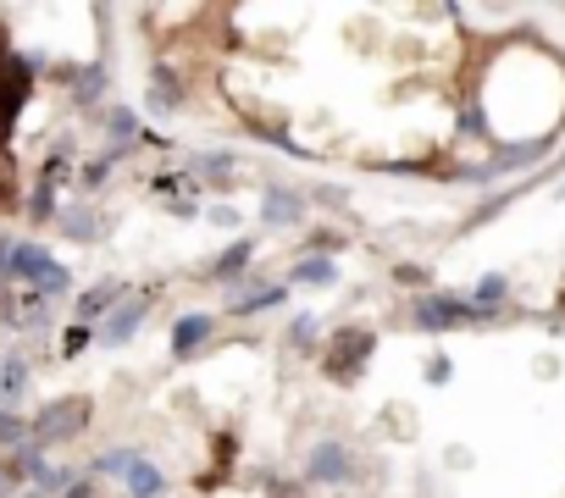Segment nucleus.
<instances>
[{
	"label": "nucleus",
	"mask_w": 565,
	"mask_h": 498,
	"mask_svg": "<svg viewBox=\"0 0 565 498\" xmlns=\"http://www.w3.org/2000/svg\"><path fill=\"white\" fill-rule=\"evenodd\" d=\"M89 415H95L89 393H62V399L40 404V415L29 421V443H40V448H51V443H73V437H84Z\"/></svg>",
	"instance_id": "f257e3e1"
},
{
	"label": "nucleus",
	"mask_w": 565,
	"mask_h": 498,
	"mask_svg": "<svg viewBox=\"0 0 565 498\" xmlns=\"http://www.w3.org/2000/svg\"><path fill=\"white\" fill-rule=\"evenodd\" d=\"M12 283H29L40 300H51V294H67V289H73L67 267L51 256L45 243H18V256H12Z\"/></svg>",
	"instance_id": "f03ea898"
},
{
	"label": "nucleus",
	"mask_w": 565,
	"mask_h": 498,
	"mask_svg": "<svg viewBox=\"0 0 565 498\" xmlns=\"http://www.w3.org/2000/svg\"><path fill=\"white\" fill-rule=\"evenodd\" d=\"M34 62L29 56H0V144L12 139V128H18V117H23V106H29V95H34Z\"/></svg>",
	"instance_id": "7ed1b4c3"
},
{
	"label": "nucleus",
	"mask_w": 565,
	"mask_h": 498,
	"mask_svg": "<svg viewBox=\"0 0 565 498\" xmlns=\"http://www.w3.org/2000/svg\"><path fill=\"white\" fill-rule=\"evenodd\" d=\"M411 322H416L422 333H455V327L477 322V311H471V300H460V294H427V300H416Z\"/></svg>",
	"instance_id": "20e7f679"
},
{
	"label": "nucleus",
	"mask_w": 565,
	"mask_h": 498,
	"mask_svg": "<svg viewBox=\"0 0 565 498\" xmlns=\"http://www.w3.org/2000/svg\"><path fill=\"white\" fill-rule=\"evenodd\" d=\"M372 333L366 327H344L339 338H333V355H328V377L333 382H355L361 371H366V360H372Z\"/></svg>",
	"instance_id": "39448f33"
},
{
	"label": "nucleus",
	"mask_w": 565,
	"mask_h": 498,
	"mask_svg": "<svg viewBox=\"0 0 565 498\" xmlns=\"http://www.w3.org/2000/svg\"><path fill=\"white\" fill-rule=\"evenodd\" d=\"M350 476H355V459H350V448H344L339 437H322V443H311V454H306V481L344 487Z\"/></svg>",
	"instance_id": "423d86ee"
},
{
	"label": "nucleus",
	"mask_w": 565,
	"mask_h": 498,
	"mask_svg": "<svg viewBox=\"0 0 565 498\" xmlns=\"http://www.w3.org/2000/svg\"><path fill=\"white\" fill-rule=\"evenodd\" d=\"M145 316H150V300H145V294L117 300V305H111V316H106V327H100V344H106V349H122V344L145 327Z\"/></svg>",
	"instance_id": "0eeeda50"
},
{
	"label": "nucleus",
	"mask_w": 565,
	"mask_h": 498,
	"mask_svg": "<svg viewBox=\"0 0 565 498\" xmlns=\"http://www.w3.org/2000/svg\"><path fill=\"white\" fill-rule=\"evenodd\" d=\"M62 183H67V161H62V155H51V161L40 166V183H34V194H29V210H34V221H51V216H56V194H62Z\"/></svg>",
	"instance_id": "6e6552de"
},
{
	"label": "nucleus",
	"mask_w": 565,
	"mask_h": 498,
	"mask_svg": "<svg viewBox=\"0 0 565 498\" xmlns=\"http://www.w3.org/2000/svg\"><path fill=\"white\" fill-rule=\"evenodd\" d=\"M300 216H306V199H300L295 188H277V183H271V188L260 194V221H271V227H295Z\"/></svg>",
	"instance_id": "1a4fd4ad"
},
{
	"label": "nucleus",
	"mask_w": 565,
	"mask_h": 498,
	"mask_svg": "<svg viewBox=\"0 0 565 498\" xmlns=\"http://www.w3.org/2000/svg\"><path fill=\"white\" fill-rule=\"evenodd\" d=\"M56 221H62V232L73 243H100L111 232V216L106 210H56Z\"/></svg>",
	"instance_id": "9d476101"
},
{
	"label": "nucleus",
	"mask_w": 565,
	"mask_h": 498,
	"mask_svg": "<svg viewBox=\"0 0 565 498\" xmlns=\"http://www.w3.org/2000/svg\"><path fill=\"white\" fill-rule=\"evenodd\" d=\"M216 333V316H205V311H194V316H178V327H172V355L178 360H189V355H200V344Z\"/></svg>",
	"instance_id": "9b49d317"
},
{
	"label": "nucleus",
	"mask_w": 565,
	"mask_h": 498,
	"mask_svg": "<svg viewBox=\"0 0 565 498\" xmlns=\"http://www.w3.org/2000/svg\"><path fill=\"white\" fill-rule=\"evenodd\" d=\"M122 487H128V498H167V476L156 459H134L122 470Z\"/></svg>",
	"instance_id": "f8f14e48"
},
{
	"label": "nucleus",
	"mask_w": 565,
	"mask_h": 498,
	"mask_svg": "<svg viewBox=\"0 0 565 498\" xmlns=\"http://www.w3.org/2000/svg\"><path fill=\"white\" fill-rule=\"evenodd\" d=\"M122 300V283L117 278H106V283H95L84 300H78V327H95L100 316H111V305Z\"/></svg>",
	"instance_id": "ddd939ff"
},
{
	"label": "nucleus",
	"mask_w": 565,
	"mask_h": 498,
	"mask_svg": "<svg viewBox=\"0 0 565 498\" xmlns=\"http://www.w3.org/2000/svg\"><path fill=\"white\" fill-rule=\"evenodd\" d=\"M249 256H255V243L238 238V243H227L222 256H216V267H205V278H211V283H233V278L249 272Z\"/></svg>",
	"instance_id": "4468645a"
},
{
	"label": "nucleus",
	"mask_w": 565,
	"mask_h": 498,
	"mask_svg": "<svg viewBox=\"0 0 565 498\" xmlns=\"http://www.w3.org/2000/svg\"><path fill=\"white\" fill-rule=\"evenodd\" d=\"M106 128H111V133H106V139H111V144H106V161H122V155L134 150V139H139V111H128V106H117Z\"/></svg>",
	"instance_id": "2eb2a0df"
},
{
	"label": "nucleus",
	"mask_w": 565,
	"mask_h": 498,
	"mask_svg": "<svg viewBox=\"0 0 565 498\" xmlns=\"http://www.w3.org/2000/svg\"><path fill=\"white\" fill-rule=\"evenodd\" d=\"M295 283H306V289H333V283H339V261H333V256H300Z\"/></svg>",
	"instance_id": "dca6fc26"
},
{
	"label": "nucleus",
	"mask_w": 565,
	"mask_h": 498,
	"mask_svg": "<svg viewBox=\"0 0 565 498\" xmlns=\"http://www.w3.org/2000/svg\"><path fill=\"white\" fill-rule=\"evenodd\" d=\"M504 294H510V278H504V272H488V278L471 289V311H477V322H482V316H493Z\"/></svg>",
	"instance_id": "f3484780"
},
{
	"label": "nucleus",
	"mask_w": 565,
	"mask_h": 498,
	"mask_svg": "<svg viewBox=\"0 0 565 498\" xmlns=\"http://www.w3.org/2000/svg\"><path fill=\"white\" fill-rule=\"evenodd\" d=\"M29 388V366L18 360V355H7L0 360V410H12V399Z\"/></svg>",
	"instance_id": "a211bd4d"
},
{
	"label": "nucleus",
	"mask_w": 565,
	"mask_h": 498,
	"mask_svg": "<svg viewBox=\"0 0 565 498\" xmlns=\"http://www.w3.org/2000/svg\"><path fill=\"white\" fill-rule=\"evenodd\" d=\"M282 294H289V289H282V283H266V289H255V294H244L238 305H227L233 316H260V311H271V305H282Z\"/></svg>",
	"instance_id": "6ab92c4d"
},
{
	"label": "nucleus",
	"mask_w": 565,
	"mask_h": 498,
	"mask_svg": "<svg viewBox=\"0 0 565 498\" xmlns=\"http://www.w3.org/2000/svg\"><path fill=\"white\" fill-rule=\"evenodd\" d=\"M100 89H106V67H100V62H95V67H84V73L73 78V95H78L84 106H95V100H100Z\"/></svg>",
	"instance_id": "aec40b11"
},
{
	"label": "nucleus",
	"mask_w": 565,
	"mask_h": 498,
	"mask_svg": "<svg viewBox=\"0 0 565 498\" xmlns=\"http://www.w3.org/2000/svg\"><path fill=\"white\" fill-rule=\"evenodd\" d=\"M29 443V421L18 410H0V448H23Z\"/></svg>",
	"instance_id": "412c9836"
},
{
	"label": "nucleus",
	"mask_w": 565,
	"mask_h": 498,
	"mask_svg": "<svg viewBox=\"0 0 565 498\" xmlns=\"http://www.w3.org/2000/svg\"><path fill=\"white\" fill-rule=\"evenodd\" d=\"M178 100H183V89H178V84L167 78V67H161V73H156V89H150V111H172Z\"/></svg>",
	"instance_id": "4be33fe9"
},
{
	"label": "nucleus",
	"mask_w": 565,
	"mask_h": 498,
	"mask_svg": "<svg viewBox=\"0 0 565 498\" xmlns=\"http://www.w3.org/2000/svg\"><path fill=\"white\" fill-rule=\"evenodd\" d=\"M134 459H145V454H139V448H106V454L95 459V470H100V476H122Z\"/></svg>",
	"instance_id": "5701e85b"
},
{
	"label": "nucleus",
	"mask_w": 565,
	"mask_h": 498,
	"mask_svg": "<svg viewBox=\"0 0 565 498\" xmlns=\"http://www.w3.org/2000/svg\"><path fill=\"white\" fill-rule=\"evenodd\" d=\"M67 487H73V476H67V470H56V465H45V470L34 476V492H40V498H62Z\"/></svg>",
	"instance_id": "b1692460"
},
{
	"label": "nucleus",
	"mask_w": 565,
	"mask_h": 498,
	"mask_svg": "<svg viewBox=\"0 0 565 498\" xmlns=\"http://www.w3.org/2000/svg\"><path fill=\"white\" fill-rule=\"evenodd\" d=\"M106 177H111V161H106V155H100V161H89V166H78V188H84V194H95Z\"/></svg>",
	"instance_id": "393cba45"
},
{
	"label": "nucleus",
	"mask_w": 565,
	"mask_h": 498,
	"mask_svg": "<svg viewBox=\"0 0 565 498\" xmlns=\"http://www.w3.org/2000/svg\"><path fill=\"white\" fill-rule=\"evenodd\" d=\"M95 344V327H67V338H62V355H84Z\"/></svg>",
	"instance_id": "a878e982"
},
{
	"label": "nucleus",
	"mask_w": 565,
	"mask_h": 498,
	"mask_svg": "<svg viewBox=\"0 0 565 498\" xmlns=\"http://www.w3.org/2000/svg\"><path fill=\"white\" fill-rule=\"evenodd\" d=\"M12 256H18V238H7V232H0V289L12 283Z\"/></svg>",
	"instance_id": "bb28decb"
},
{
	"label": "nucleus",
	"mask_w": 565,
	"mask_h": 498,
	"mask_svg": "<svg viewBox=\"0 0 565 498\" xmlns=\"http://www.w3.org/2000/svg\"><path fill=\"white\" fill-rule=\"evenodd\" d=\"M23 492V476L12 470V459H0V498H18Z\"/></svg>",
	"instance_id": "cd10ccee"
},
{
	"label": "nucleus",
	"mask_w": 565,
	"mask_h": 498,
	"mask_svg": "<svg viewBox=\"0 0 565 498\" xmlns=\"http://www.w3.org/2000/svg\"><path fill=\"white\" fill-rule=\"evenodd\" d=\"M194 166H200L205 177H227V166H233V155H200Z\"/></svg>",
	"instance_id": "c85d7f7f"
},
{
	"label": "nucleus",
	"mask_w": 565,
	"mask_h": 498,
	"mask_svg": "<svg viewBox=\"0 0 565 498\" xmlns=\"http://www.w3.org/2000/svg\"><path fill=\"white\" fill-rule=\"evenodd\" d=\"M449 377H455V366H449L444 355H433V360H427V382H433V388H444Z\"/></svg>",
	"instance_id": "c756f323"
},
{
	"label": "nucleus",
	"mask_w": 565,
	"mask_h": 498,
	"mask_svg": "<svg viewBox=\"0 0 565 498\" xmlns=\"http://www.w3.org/2000/svg\"><path fill=\"white\" fill-rule=\"evenodd\" d=\"M289 338H295V344H311V338H317V316H300V322L289 327Z\"/></svg>",
	"instance_id": "7c9ffc66"
},
{
	"label": "nucleus",
	"mask_w": 565,
	"mask_h": 498,
	"mask_svg": "<svg viewBox=\"0 0 565 498\" xmlns=\"http://www.w3.org/2000/svg\"><path fill=\"white\" fill-rule=\"evenodd\" d=\"M211 221H222V227H233V221H238V210H233V205H216V210H211Z\"/></svg>",
	"instance_id": "2f4dec72"
},
{
	"label": "nucleus",
	"mask_w": 565,
	"mask_h": 498,
	"mask_svg": "<svg viewBox=\"0 0 565 498\" xmlns=\"http://www.w3.org/2000/svg\"><path fill=\"white\" fill-rule=\"evenodd\" d=\"M62 498H95V481H73V487H67Z\"/></svg>",
	"instance_id": "473e14b6"
}]
</instances>
